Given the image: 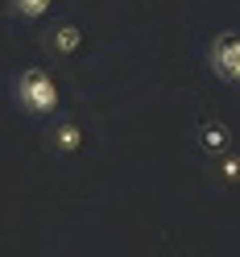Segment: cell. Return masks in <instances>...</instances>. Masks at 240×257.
I'll return each mask as SVG.
<instances>
[{"label": "cell", "mask_w": 240, "mask_h": 257, "mask_svg": "<svg viewBox=\"0 0 240 257\" xmlns=\"http://www.w3.org/2000/svg\"><path fill=\"white\" fill-rule=\"evenodd\" d=\"M215 67H219L223 79H236V71H240V34L219 38V46H215Z\"/></svg>", "instance_id": "obj_2"}, {"label": "cell", "mask_w": 240, "mask_h": 257, "mask_svg": "<svg viewBox=\"0 0 240 257\" xmlns=\"http://www.w3.org/2000/svg\"><path fill=\"white\" fill-rule=\"evenodd\" d=\"M203 146L207 150H223L228 146V128L223 124H203Z\"/></svg>", "instance_id": "obj_5"}, {"label": "cell", "mask_w": 240, "mask_h": 257, "mask_svg": "<svg viewBox=\"0 0 240 257\" xmlns=\"http://www.w3.org/2000/svg\"><path fill=\"white\" fill-rule=\"evenodd\" d=\"M17 95H21V108H25V112H54V104H58V87H54V79L46 75V71H38V67L21 75Z\"/></svg>", "instance_id": "obj_1"}, {"label": "cell", "mask_w": 240, "mask_h": 257, "mask_svg": "<svg viewBox=\"0 0 240 257\" xmlns=\"http://www.w3.org/2000/svg\"><path fill=\"white\" fill-rule=\"evenodd\" d=\"M232 83H240V71H236V79H232Z\"/></svg>", "instance_id": "obj_8"}, {"label": "cell", "mask_w": 240, "mask_h": 257, "mask_svg": "<svg viewBox=\"0 0 240 257\" xmlns=\"http://www.w3.org/2000/svg\"><path fill=\"white\" fill-rule=\"evenodd\" d=\"M219 174H223L228 183H240V158H236V154L223 158V162H219Z\"/></svg>", "instance_id": "obj_7"}, {"label": "cell", "mask_w": 240, "mask_h": 257, "mask_svg": "<svg viewBox=\"0 0 240 257\" xmlns=\"http://www.w3.org/2000/svg\"><path fill=\"white\" fill-rule=\"evenodd\" d=\"M17 9H21V17H42L50 9V0H17Z\"/></svg>", "instance_id": "obj_6"}, {"label": "cell", "mask_w": 240, "mask_h": 257, "mask_svg": "<svg viewBox=\"0 0 240 257\" xmlns=\"http://www.w3.org/2000/svg\"><path fill=\"white\" fill-rule=\"evenodd\" d=\"M79 42H83V34H79L75 25H62L58 34H54V46H58L62 54H71V50H79Z\"/></svg>", "instance_id": "obj_4"}, {"label": "cell", "mask_w": 240, "mask_h": 257, "mask_svg": "<svg viewBox=\"0 0 240 257\" xmlns=\"http://www.w3.org/2000/svg\"><path fill=\"white\" fill-rule=\"evenodd\" d=\"M54 146H58V150H67V154H75L79 146H83V133H79V124H58Z\"/></svg>", "instance_id": "obj_3"}]
</instances>
